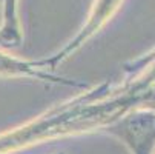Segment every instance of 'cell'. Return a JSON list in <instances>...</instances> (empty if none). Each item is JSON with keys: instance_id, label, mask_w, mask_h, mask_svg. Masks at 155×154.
<instances>
[{"instance_id": "6da1fadb", "label": "cell", "mask_w": 155, "mask_h": 154, "mask_svg": "<svg viewBox=\"0 0 155 154\" xmlns=\"http://www.w3.org/2000/svg\"><path fill=\"white\" fill-rule=\"evenodd\" d=\"M104 133L120 139L132 154H152L155 149V102H144L112 122Z\"/></svg>"}]
</instances>
